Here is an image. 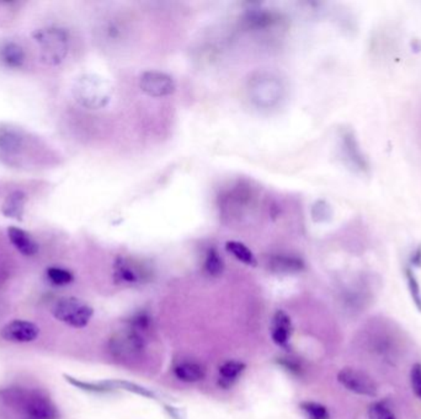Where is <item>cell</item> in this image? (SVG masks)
Instances as JSON below:
<instances>
[{
	"label": "cell",
	"instance_id": "d6a6232c",
	"mask_svg": "<svg viewBox=\"0 0 421 419\" xmlns=\"http://www.w3.org/2000/svg\"><path fill=\"white\" fill-rule=\"evenodd\" d=\"M167 409L174 419H181V409H174V407H167Z\"/></svg>",
	"mask_w": 421,
	"mask_h": 419
},
{
	"label": "cell",
	"instance_id": "1f68e13d",
	"mask_svg": "<svg viewBox=\"0 0 421 419\" xmlns=\"http://www.w3.org/2000/svg\"><path fill=\"white\" fill-rule=\"evenodd\" d=\"M280 363L282 366H285L286 369H288V370L295 371V373H298V371H299V366H297V363H295V361H292V360H281Z\"/></svg>",
	"mask_w": 421,
	"mask_h": 419
},
{
	"label": "cell",
	"instance_id": "5b68a950",
	"mask_svg": "<svg viewBox=\"0 0 421 419\" xmlns=\"http://www.w3.org/2000/svg\"><path fill=\"white\" fill-rule=\"evenodd\" d=\"M52 314L58 321L70 327L83 328L90 323L94 310L85 301L73 296H67L54 302Z\"/></svg>",
	"mask_w": 421,
	"mask_h": 419
},
{
	"label": "cell",
	"instance_id": "ac0fdd59",
	"mask_svg": "<svg viewBox=\"0 0 421 419\" xmlns=\"http://www.w3.org/2000/svg\"><path fill=\"white\" fill-rule=\"evenodd\" d=\"M245 369V364L238 360H228L220 366V380L218 384L223 388H229L237 382L238 377Z\"/></svg>",
	"mask_w": 421,
	"mask_h": 419
},
{
	"label": "cell",
	"instance_id": "52a82bcc",
	"mask_svg": "<svg viewBox=\"0 0 421 419\" xmlns=\"http://www.w3.org/2000/svg\"><path fill=\"white\" fill-rule=\"evenodd\" d=\"M338 382L341 386L345 387L347 391L365 396V397H377L379 387L377 382L371 375L365 371L355 368H344L338 373Z\"/></svg>",
	"mask_w": 421,
	"mask_h": 419
},
{
	"label": "cell",
	"instance_id": "5bb4252c",
	"mask_svg": "<svg viewBox=\"0 0 421 419\" xmlns=\"http://www.w3.org/2000/svg\"><path fill=\"white\" fill-rule=\"evenodd\" d=\"M25 203H26V194L20 189L11 192L6 196L3 205H1V214L14 219V221H22L25 213Z\"/></svg>",
	"mask_w": 421,
	"mask_h": 419
},
{
	"label": "cell",
	"instance_id": "7402d4cb",
	"mask_svg": "<svg viewBox=\"0 0 421 419\" xmlns=\"http://www.w3.org/2000/svg\"><path fill=\"white\" fill-rule=\"evenodd\" d=\"M223 268H224V264H223V259L220 256V253H217V250L215 248H210L206 255V273L210 277H218L223 272Z\"/></svg>",
	"mask_w": 421,
	"mask_h": 419
},
{
	"label": "cell",
	"instance_id": "d4e9b609",
	"mask_svg": "<svg viewBox=\"0 0 421 419\" xmlns=\"http://www.w3.org/2000/svg\"><path fill=\"white\" fill-rule=\"evenodd\" d=\"M405 277L408 282V288L411 293V299L415 305L416 309L421 312V288L419 282L416 280L415 274L411 268L405 269Z\"/></svg>",
	"mask_w": 421,
	"mask_h": 419
},
{
	"label": "cell",
	"instance_id": "ba28073f",
	"mask_svg": "<svg viewBox=\"0 0 421 419\" xmlns=\"http://www.w3.org/2000/svg\"><path fill=\"white\" fill-rule=\"evenodd\" d=\"M114 275L122 284H140L151 278V269L133 258L119 257L115 262Z\"/></svg>",
	"mask_w": 421,
	"mask_h": 419
},
{
	"label": "cell",
	"instance_id": "6da1fadb",
	"mask_svg": "<svg viewBox=\"0 0 421 419\" xmlns=\"http://www.w3.org/2000/svg\"><path fill=\"white\" fill-rule=\"evenodd\" d=\"M249 100L256 108L270 110L282 101L285 96V85L280 76L271 71H256L249 78L247 84Z\"/></svg>",
	"mask_w": 421,
	"mask_h": 419
},
{
	"label": "cell",
	"instance_id": "2e32d148",
	"mask_svg": "<svg viewBox=\"0 0 421 419\" xmlns=\"http://www.w3.org/2000/svg\"><path fill=\"white\" fill-rule=\"evenodd\" d=\"M269 268L274 273H298L304 269V262L301 258L287 255H276L269 259Z\"/></svg>",
	"mask_w": 421,
	"mask_h": 419
},
{
	"label": "cell",
	"instance_id": "9a60e30c",
	"mask_svg": "<svg viewBox=\"0 0 421 419\" xmlns=\"http://www.w3.org/2000/svg\"><path fill=\"white\" fill-rule=\"evenodd\" d=\"M292 334L291 318L283 310L276 312L272 321L271 336L277 345L286 347Z\"/></svg>",
	"mask_w": 421,
	"mask_h": 419
},
{
	"label": "cell",
	"instance_id": "f1b7e54d",
	"mask_svg": "<svg viewBox=\"0 0 421 419\" xmlns=\"http://www.w3.org/2000/svg\"><path fill=\"white\" fill-rule=\"evenodd\" d=\"M129 327L133 328L135 331H146L147 328L149 327L151 325V317L147 314V312H138L133 316L131 317L130 321H129Z\"/></svg>",
	"mask_w": 421,
	"mask_h": 419
},
{
	"label": "cell",
	"instance_id": "4dcf8cb0",
	"mask_svg": "<svg viewBox=\"0 0 421 419\" xmlns=\"http://www.w3.org/2000/svg\"><path fill=\"white\" fill-rule=\"evenodd\" d=\"M411 264L415 267H421V245L411 255Z\"/></svg>",
	"mask_w": 421,
	"mask_h": 419
},
{
	"label": "cell",
	"instance_id": "e0dca14e",
	"mask_svg": "<svg viewBox=\"0 0 421 419\" xmlns=\"http://www.w3.org/2000/svg\"><path fill=\"white\" fill-rule=\"evenodd\" d=\"M174 375L180 382L194 384L204 380L206 373L204 366L195 361H183L174 368Z\"/></svg>",
	"mask_w": 421,
	"mask_h": 419
},
{
	"label": "cell",
	"instance_id": "484cf974",
	"mask_svg": "<svg viewBox=\"0 0 421 419\" xmlns=\"http://www.w3.org/2000/svg\"><path fill=\"white\" fill-rule=\"evenodd\" d=\"M47 277L51 280V283L56 285L69 284L74 280L73 274L70 273L69 271L58 267H51L47 269Z\"/></svg>",
	"mask_w": 421,
	"mask_h": 419
},
{
	"label": "cell",
	"instance_id": "30bf717a",
	"mask_svg": "<svg viewBox=\"0 0 421 419\" xmlns=\"http://www.w3.org/2000/svg\"><path fill=\"white\" fill-rule=\"evenodd\" d=\"M40 334V328L35 323L25 320H14L6 323L0 331L1 339L13 343L33 342Z\"/></svg>",
	"mask_w": 421,
	"mask_h": 419
},
{
	"label": "cell",
	"instance_id": "8992f818",
	"mask_svg": "<svg viewBox=\"0 0 421 419\" xmlns=\"http://www.w3.org/2000/svg\"><path fill=\"white\" fill-rule=\"evenodd\" d=\"M146 347V341L140 332L127 327L110 339V350L119 360L138 359Z\"/></svg>",
	"mask_w": 421,
	"mask_h": 419
},
{
	"label": "cell",
	"instance_id": "603a6c76",
	"mask_svg": "<svg viewBox=\"0 0 421 419\" xmlns=\"http://www.w3.org/2000/svg\"><path fill=\"white\" fill-rule=\"evenodd\" d=\"M301 409L306 413L308 419H329L330 414L328 409L322 403L313 401H304L301 403Z\"/></svg>",
	"mask_w": 421,
	"mask_h": 419
},
{
	"label": "cell",
	"instance_id": "9c48e42d",
	"mask_svg": "<svg viewBox=\"0 0 421 419\" xmlns=\"http://www.w3.org/2000/svg\"><path fill=\"white\" fill-rule=\"evenodd\" d=\"M140 86L142 92L151 97L169 96L176 89L173 78L158 70L145 71L140 76Z\"/></svg>",
	"mask_w": 421,
	"mask_h": 419
},
{
	"label": "cell",
	"instance_id": "4fadbf2b",
	"mask_svg": "<svg viewBox=\"0 0 421 419\" xmlns=\"http://www.w3.org/2000/svg\"><path fill=\"white\" fill-rule=\"evenodd\" d=\"M25 51L19 43L6 41L0 46V62L10 69H20L25 63Z\"/></svg>",
	"mask_w": 421,
	"mask_h": 419
},
{
	"label": "cell",
	"instance_id": "cb8c5ba5",
	"mask_svg": "<svg viewBox=\"0 0 421 419\" xmlns=\"http://www.w3.org/2000/svg\"><path fill=\"white\" fill-rule=\"evenodd\" d=\"M368 419H397L395 412L383 401L371 403L368 411Z\"/></svg>",
	"mask_w": 421,
	"mask_h": 419
},
{
	"label": "cell",
	"instance_id": "44dd1931",
	"mask_svg": "<svg viewBox=\"0 0 421 419\" xmlns=\"http://www.w3.org/2000/svg\"><path fill=\"white\" fill-rule=\"evenodd\" d=\"M226 248L229 253H232L238 261L243 262L248 266H255L256 259H255L254 253H251L244 243L238 241H228L226 243Z\"/></svg>",
	"mask_w": 421,
	"mask_h": 419
},
{
	"label": "cell",
	"instance_id": "4316f807",
	"mask_svg": "<svg viewBox=\"0 0 421 419\" xmlns=\"http://www.w3.org/2000/svg\"><path fill=\"white\" fill-rule=\"evenodd\" d=\"M113 385H114L115 388H122V390H126V391L137 393V395L143 396V397L156 398V395L151 393V391H149L148 388L140 386V385L133 384V382L116 380V382H113Z\"/></svg>",
	"mask_w": 421,
	"mask_h": 419
},
{
	"label": "cell",
	"instance_id": "ffe728a7",
	"mask_svg": "<svg viewBox=\"0 0 421 419\" xmlns=\"http://www.w3.org/2000/svg\"><path fill=\"white\" fill-rule=\"evenodd\" d=\"M65 377L70 385L76 386V388H81L83 391H88V393H108L115 388L113 382H81L69 375H65Z\"/></svg>",
	"mask_w": 421,
	"mask_h": 419
},
{
	"label": "cell",
	"instance_id": "277c9868",
	"mask_svg": "<svg viewBox=\"0 0 421 419\" xmlns=\"http://www.w3.org/2000/svg\"><path fill=\"white\" fill-rule=\"evenodd\" d=\"M10 398L25 419L58 418V412L52 401L38 391H17Z\"/></svg>",
	"mask_w": 421,
	"mask_h": 419
},
{
	"label": "cell",
	"instance_id": "7a4b0ae2",
	"mask_svg": "<svg viewBox=\"0 0 421 419\" xmlns=\"http://www.w3.org/2000/svg\"><path fill=\"white\" fill-rule=\"evenodd\" d=\"M76 103L88 110L106 108L114 95V86L103 76L84 74L76 79L73 86Z\"/></svg>",
	"mask_w": 421,
	"mask_h": 419
},
{
	"label": "cell",
	"instance_id": "d6986e66",
	"mask_svg": "<svg viewBox=\"0 0 421 419\" xmlns=\"http://www.w3.org/2000/svg\"><path fill=\"white\" fill-rule=\"evenodd\" d=\"M22 146V138L13 129H0V151L17 153Z\"/></svg>",
	"mask_w": 421,
	"mask_h": 419
},
{
	"label": "cell",
	"instance_id": "7c38bea8",
	"mask_svg": "<svg viewBox=\"0 0 421 419\" xmlns=\"http://www.w3.org/2000/svg\"><path fill=\"white\" fill-rule=\"evenodd\" d=\"M341 140H342V149H344V153H345L346 157L349 159V162L358 170L365 171L368 169V162H366L365 156L362 155L361 149L358 146L356 137L352 133V130L350 129L344 130V133L341 135Z\"/></svg>",
	"mask_w": 421,
	"mask_h": 419
},
{
	"label": "cell",
	"instance_id": "3957f363",
	"mask_svg": "<svg viewBox=\"0 0 421 419\" xmlns=\"http://www.w3.org/2000/svg\"><path fill=\"white\" fill-rule=\"evenodd\" d=\"M35 42L40 49V58L49 67L60 65L68 55L69 36L65 28L49 26L38 28L33 33Z\"/></svg>",
	"mask_w": 421,
	"mask_h": 419
},
{
	"label": "cell",
	"instance_id": "83f0119b",
	"mask_svg": "<svg viewBox=\"0 0 421 419\" xmlns=\"http://www.w3.org/2000/svg\"><path fill=\"white\" fill-rule=\"evenodd\" d=\"M330 216H331V210L327 202L318 200L314 203L312 207V218L314 221L322 223V221H329Z\"/></svg>",
	"mask_w": 421,
	"mask_h": 419
},
{
	"label": "cell",
	"instance_id": "8fae6325",
	"mask_svg": "<svg viewBox=\"0 0 421 419\" xmlns=\"http://www.w3.org/2000/svg\"><path fill=\"white\" fill-rule=\"evenodd\" d=\"M8 237L13 243V246L24 256L31 257L38 253V242L33 240V237L28 232L22 230L20 228L10 226L8 229Z\"/></svg>",
	"mask_w": 421,
	"mask_h": 419
},
{
	"label": "cell",
	"instance_id": "f546056e",
	"mask_svg": "<svg viewBox=\"0 0 421 419\" xmlns=\"http://www.w3.org/2000/svg\"><path fill=\"white\" fill-rule=\"evenodd\" d=\"M411 385L416 397L421 400V363H415L411 366Z\"/></svg>",
	"mask_w": 421,
	"mask_h": 419
}]
</instances>
